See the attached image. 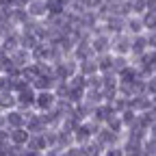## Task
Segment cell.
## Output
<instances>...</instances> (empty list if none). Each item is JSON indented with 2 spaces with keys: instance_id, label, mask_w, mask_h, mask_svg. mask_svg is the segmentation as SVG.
Instances as JSON below:
<instances>
[{
  "instance_id": "6da1fadb",
  "label": "cell",
  "mask_w": 156,
  "mask_h": 156,
  "mask_svg": "<svg viewBox=\"0 0 156 156\" xmlns=\"http://www.w3.org/2000/svg\"><path fill=\"white\" fill-rule=\"evenodd\" d=\"M111 52L113 54H130V35L124 33H115L111 35Z\"/></svg>"
},
{
  "instance_id": "7a4b0ae2",
  "label": "cell",
  "mask_w": 156,
  "mask_h": 156,
  "mask_svg": "<svg viewBox=\"0 0 156 156\" xmlns=\"http://www.w3.org/2000/svg\"><path fill=\"white\" fill-rule=\"evenodd\" d=\"M56 104V95L52 89H44V91H37L35 93V111L39 113H44L48 108H52Z\"/></svg>"
},
{
  "instance_id": "3957f363",
  "label": "cell",
  "mask_w": 156,
  "mask_h": 156,
  "mask_svg": "<svg viewBox=\"0 0 156 156\" xmlns=\"http://www.w3.org/2000/svg\"><path fill=\"white\" fill-rule=\"evenodd\" d=\"M35 89H33V85L30 87H26V89H22V91H15V100H17V108L20 111H30V108H35Z\"/></svg>"
},
{
  "instance_id": "277c9868",
  "label": "cell",
  "mask_w": 156,
  "mask_h": 156,
  "mask_svg": "<svg viewBox=\"0 0 156 156\" xmlns=\"http://www.w3.org/2000/svg\"><path fill=\"white\" fill-rule=\"evenodd\" d=\"M24 126H26V130H28L30 134H35V132H44V130L48 128L46 122H44V117H41V113L35 111V108L26 111V122H24Z\"/></svg>"
},
{
  "instance_id": "5b68a950",
  "label": "cell",
  "mask_w": 156,
  "mask_h": 156,
  "mask_svg": "<svg viewBox=\"0 0 156 156\" xmlns=\"http://www.w3.org/2000/svg\"><path fill=\"white\" fill-rule=\"evenodd\" d=\"M122 150H124V156H143V141L136 139V136L124 134Z\"/></svg>"
},
{
  "instance_id": "8992f818",
  "label": "cell",
  "mask_w": 156,
  "mask_h": 156,
  "mask_svg": "<svg viewBox=\"0 0 156 156\" xmlns=\"http://www.w3.org/2000/svg\"><path fill=\"white\" fill-rule=\"evenodd\" d=\"M147 50V41H145V30L143 33H136V35H130V58L139 56Z\"/></svg>"
},
{
  "instance_id": "52a82bcc",
  "label": "cell",
  "mask_w": 156,
  "mask_h": 156,
  "mask_svg": "<svg viewBox=\"0 0 156 156\" xmlns=\"http://www.w3.org/2000/svg\"><path fill=\"white\" fill-rule=\"evenodd\" d=\"M9 58H11V63H13L15 67H24V65H28V63L33 61L30 50H26V48H22V46H17L15 50H11V52H9Z\"/></svg>"
},
{
  "instance_id": "ba28073f",
  "label": "cell",
  "mask_w": 156,
  "mask_h": 156,
  "mask_svg": "<svg viewBox=\"0 0 156 156\" xmlns=\"http://www.w3.org/2000/svg\"><path fill=\"white\" fill-rule=\"evenodd\" d=\"M5 115H7V128H9V130H11V128L24 126V122H26V113H24V111H20L17 106L5 111Z\"/></svg>"
},
{
  "instance_id": "9c48e42d",
  "label": "cell",
  "mask_w": 156,
  "mask_h": 156,
  "mask_svg": "<svg viewBox=\"0 0 156 156\" xmlns=\"http://www.w3.org/2000/svg\"><path fill=\"white\" fill-rule=\"evenodd\" d=\"M26 11H28V15L35 17V20H44V17L48 15V11H46V2H44V0H30V2L26 5Z\"/></svg>"
},
{
  "instance_id": "30bf717a",
  "label": "cell",
  "mask_w": 156,
  "mask_h": 156,
  "mask_svg": "<svg viewBox=\"0 0 156 156\" xmlns=\"http://www.w3.org/2000/svg\"><path fill=\"white\" fill-rule=\"evenodd\" d=\"M30 132L26 130V126H20V128H11L9 130V141L15 143V145H26Z\"/></svg>"
},
{
  "instance_id": "8fae6325",
  "label": "cell",
  "mask_w": 156,
  "mask_h": 156,
  "mask_svg": "<svg viewBox=\"0 0 156 156\" xmlns=\"http://www.w3.org/2000/svg\"><path fill=\"white\" fill-rule=\"evenodd\" d=\"M143 20L141 15H126V33L128 35H136V33H143Z\"/></svg>"
},
{
  "instance_id": "7c38bea8",
  "label": "cell",
  "mask_w": 156,
  "mask_h": 156,
  "mask_svg": "<svg viewBox=\"0 0 156 156\" xmlns=\"http://www.w3.org/2000/svg\"><path fill=\"white\" fill-rule=\"evenodd\" d=\"M104 126H106V128H111V130H113V132H117V134H124V132H126V128H124V124H122L119 113H111V115L106 117Z\"/></svg>"
},
{
  "instance_id": "4fadbf2b",
  "label": "cell",
  "mask_w": 156,
  "mask_h": 156,
  "mask_svg": "<svg viewBox=\"0 0 156 156\" xmlns=\"http://www.w3.org/2000/svg\"><path fill=\"white\" fill-rule=\"evenodd\" d=\"M95 61H98V72H111L113 69V52H102V54H95Z\"/></svg>"
},
{
  "instance_id": "5bb4252c",
  "label": "cell",
  "mask_w": 156,
  "mask_h": 156,
  "mask_svg": "<svg viewBox=\"0 0 156 156\" xmlns=\"http://www.w3.org/2000/svg\"><path fill=\"white\" fill-rule=\"evenodd\" d=\"M78 72L89 76V74H95L98 72V61H95V56H87L83 58V61H78Z\"/></svg>"
},
{
  "instance_id": "9a60e30c",
  "label": "cell",
  "mask_w": 156,
  "mask_h": 156,
  "mask_svg": "<svg viewBox=\"0 0 156 156\" xmlns=\"http://www.w3.org/2000/svg\"><path fill=\"white\" fill-rule=\"evenodd\" d=\"M119 117H122V124H124V128L128 130V128H132L134 124H136V119H139V113H136L134 108H124L122 113H119Z\"/></svg>"
},
{
  "instance_id": "2e32d148",
  "label": "cell",
  "mask_w": 156,
  "mask_h": 156,
  "mask_svg": "<svg viewBox=\"0 0 156 156\" xmlns=\"http://www.w3.org/2000/svg\"><path fill=\"white\" fill-rule=\"evenodd\" d=\"M44 2H46V11L48 13H63L67 9L65 0H44Z\"/></svg>"
},
{
  "instance_id": "e0dca14e",
  "label": "cell",
  "mask_w": 156,
  "mask_h": 156,
  "mask_svg": "<svg viewBox=\"0 0 156 156\" xmlns=\"http://www.w3.org/2000/svg\"><path fill=\"white\" fill-rule=\"evenodd\" d=\"M126 7L132 15H141L145 13V0H126Z\"/></svg>"
},
{
  "instance_id": "ac0fdd59",
  "label": "cell",
  "mask_w": 156,
  "mask_h": 156,
  "mask_svg": "<svg viewBox=\"0 0 156 156\" xmlns=\"http://www.w3.org/2000/svg\"><path fill=\"white\" fill-rule=\"evenodd\" d=\"M143 156H156V136L147 134L143 139Z\"/></svg>"
},
{
  "instance_id": "d6986e66",
  "label": "cell",
  "mask_w": 156,
  "mask_h": 156,
  "mask_svg": "<svg viewBox=\"0 0 156 156\" xmlns=\"http://www.w3.org/2000/svg\"><path fill=\"white\" fill-rule=\"evenodd\" d=\"M145 41H147V48L150 50H156V28L145 30Z\"/></svg>"
},
{
  "instance_id": "ffe728a7",
  "label": "cell",
  "mask_w": 156,
  "mask_h": 156,
  "mask_svg": "<svg viewBox=\"0 0 156 156\" xmlns=\"http://www.w3.org/2000/svg\"><path fill=\"white\" fill-rule=\"evenodd\" d=\"M145 11L156 13V0H145Z\"/></svg>"
}]
</instances>
